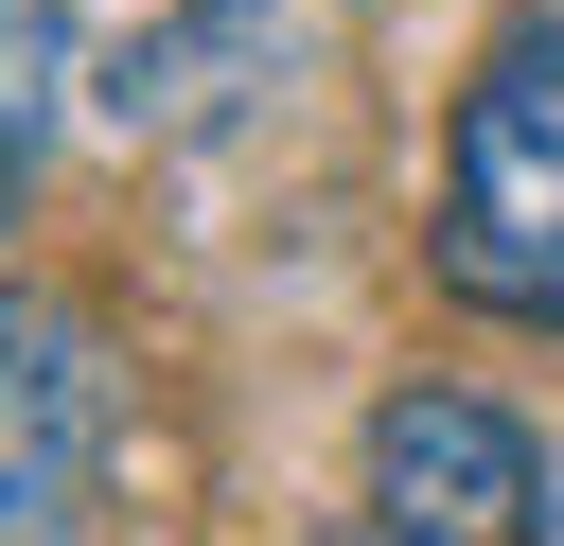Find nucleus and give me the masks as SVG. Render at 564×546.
I'll use <instances>...</instances> for the list:
<instances>
[{
  "label": "nucleus",
  "mask_w": 564,
  "mask_h": 546,
  "mask_svg": "<svg viewBox=\"0 0 564 546\" xmlns=\"http://www.w3.org/2000/svg\"><path fill=\"white\" fill-rule=\"evenodd\" d=\"M441 282L511 335H564V0H511L441 141Z\"/></svg>",
  "instance_id": "nucleus-1"
},
{
  "label": "nucleus",
  "mask_w": 564,
  "mask_h": 546,
  "mask_svg": "<svg viewBox=\"0 0 564 546\" xmlns=\"http://www.w3.org/2000/svg\"><path fill=\"white\" fill-rule=\"evenodd\" d=\"M106 440H123V352L88 299L0 282V546H88L106 528Z\"/></svg>",
  "instance_id": "nucleus-2"
},
{
  "label": "nucleus",
  "mask_w": 564,
  "mask_h": 546,
  "mask_svg": "<svg viewBox=\"0 0 564 546\" xmlns=\"http://www.w3.org/2000/svg\"><path fill=\"white\" fill-rule=\"evenodd\" d=\"M370 511L423 546H529L546 528V440L476 387H388L370 405Z\"/></svg>",
  "instance_id": "nucleus-3"
},
{
  "label": "nucleus",
  "mask_w": 564,
  "mask_h": 546,
  "mask_svg": "<svg viewBox=\"0 0 564 546\" xmlns=\"http://www.w3.org/2000/svg\"><path fill=\"white\" fill-rule=\"evenodd\" d=\"M282 88H300V18L282 0H176V18H141L106 53V123L123 141H229Z\"/></svg>",
  "instance_id": "nucleus-4"
},
{
  "label": "nucleus",
  "mask_w": 564,
  "mask_h": 546,
  "mask_svg": "<svg viewBox=\"0 0 564 546\" xmlns=\"http://www.w3.org/2000/svg\"><path fill=\"white\" fill-rule=\"evenodd\" d=\"M53 88H70V18H53V0H0V211L35 194V141H53Z\"/></svg>",
  "instance_id": "nucleus-5"
},
{
  "label": "nucleus",
  "mask_w": 564,
  "mask_h": 546,
  "mask_svg": "<svg viewBox=\"0 0 564 546\" xmlns=\"http://www.w3.org/2000/svg\"><path fill=\"white\" fill-rule=\"evenodd\" d=\"M317 546H423V528H388V511H352V528H317Z\"/></svg>",
  "instance_id": "nucleus-6"
},
{
  "label": "nucleus",
  "mask_w": 564,
  "mask_h": 546,
  "mask_svg": "<svg viewBox=\"0 0 564 546\" xmlns=\"http://www.w3.org/2000/svg\"><path fill=\"white\" fill-rule=\"evenodd\" d=\"M529 546H564V493H546V528H529Z\"/></svg>",
  "instance_id": "nucleus-7"
}]
</instances>
